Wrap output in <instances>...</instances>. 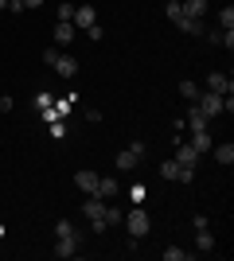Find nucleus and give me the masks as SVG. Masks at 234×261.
<instances>
[{
  "label": "nucleus",
  "instance_id": "f257e3e1",
  "mask_svg": "<svg viewBox=\"0 0 234 261\" xmlns=\"http://www.w3.org/2000/svg\"><path fill=\"white\" fill-rule=\"evenodd\" d=\"M121 222H125V226H129V238H133V242H137V238H145L148 230H152V218H148V211L141 207V203H137V207L129 211V215H125Z\"/></svg>",
  "mask_w": 234,
  "mask_h": 261
},
{
  "label": "nucleus",
  "instance_id": "f03ea898",
  "mask_svg": "<svg viewBox=\"0 0 234 261\" xmlns=\"http://www.w3.org/2000/svg\"><path fill=\"white\" fill-rule=\"evenodd\" d=\"M141 156H145V144L141 141H133L125 152H117V172H133L137 164H141Z\"/></svg>",
  "mask_w": 234,
  "mask_h": 261
},
{
  "label": "nucleus",
  "instance_id": "7ed1b4c3",
  "mask_svg": "<svg viewBox=\"0 0 234 261\" xmlns=\"http://www.w3.org/2000/svg\"><path fill=\"white\" fill-rule=\"evenodd\" d=\"M191 106H199L203 117H219V113H223V98H219V94H211V90H203V94L191 101Z\"/></svg>",
  "mask_w": 234,
  "mask_h": 261
},
{
  "label": "nucleus",
  "instance_id": "20e7f679",
  "mask_svg": "<svg viewBox=\"0 0 234 261\" xmlns=\"http://www.w3.org/2000/svg\"><path fill=\"white\" fill-rule=\"evenodd\" d=\"M70 23H74L78 32H86V28H94V23H98V12L90 8V4H78L74 16H70Z\"/></svg>",
  "mask_w": 234,
  "mask_h": 261
},
{
  "label": "nucleus",
  "instance_id": "39448f33",
  "mask_svg": "<svg viewBox=\"0 0 234 261\" xmlns=\"http://www.w3.org/2000/svg\"><path fill=\"white\" fill-rule=\"evenodd\" d=\"M207 90H211V94H219V98H226V94L234 90V82L223 74V70H211V74H207Z\"/></svg>",
  "mask_w": 234,
  "mask_h": 261
},
{
  "label": "nucleus",
  "instance_id": "423d86ee",
  "mask_svg": "<svg viewBox=\"0 0 234 261\" xmlns=\"http://www.w3.org/2000/svg\"><path fill=\"white\" fill-rule=\"evenodd\" d=\"M74 187H82L86 195H94V191H98V172H90V168L74 172Z\"/></svg>",
  "mask_w": 234,
  "mask_h": 261
},
{
  "label": "nucleus",
  "instance_id": "0eeeda50",
  "mask_svg": "<svg viewBox=\"0 0 234 261\" xmlns=\"http://www.w3.org/2000/svg\"><path fill=\"white\" fill-rule=\"evenodd\" d=\"M172 160H176L179 168H195V160H199V152H195L191 144H184V141H179V148H176V156H172Z\"/></svg>",
  "mask_w": 234,
  "mask_h": 261
},
{
  "label": "nucleus",
  "instance_id": "6e6552de",
  "mask_svg": "<svg viewBox=\"0 0 234 261\" xmlns=\"http://www.w3.org/2000/svg\"><path fill=\"white\" fill-rule=\"evenodd\" d=\"M51 70H55V74H63V78H74V74H78V63L70 59V55L59 51V59H55V66H51Z\"/></svg>",
  "mask_w": 234,
  "mask_h": 261
},
{
  "label": "nucleus",
  "instance_id": "1a4fd4ad",
  "mask_svg": "<svg viewBox=\"0 0 234 261\" xmlns=\"http://www.w3.org/2000/svg\"><path fill=\"white\" fill-rule=\"evenodd\" d=\"M82 215H86L90 222H106V218H101V215H106V207H101V199H98V195H90L86 203H82Z\"/></svg>",
  "mask_w": 234,
  "mask_h": 261
},
{
  "label": "nucleus",
  "instance_id": "9d476101",
  "mask_svg": "<svg viewBox=\"0 0 234 261\" xmlns=\"http://www.w3.org/2000/svg\"><path fill=\"white\" fill-rule=\"evenodd\" d=\"M74 23H67V20H59L55 23V47H70V39H74Z\"/></svg>",
  "mask_w": 234,
  "mask_h": 261
},
{
  "label": "nucleus",
  "instance_id": "9b49d317",
  "mask_svg": "<svg viewBox=\"0 0 234 261\" xmlns=\"http://www.w3.org/2000/svg\"><path fill=\"white\" fill-rule=\"evenodd\" d=\"M74 253H78V234H70V238H59V242H55V257L67 261V257H74Z\"/></svg>",
  "mask_w": 234,
  "mask_h": 261
},
{
  "label": "nucleus",
  "instance_id": "f8f14e48",
  "mask_svg": "<svg viewBox=\"0 0 234 261\" xmlns=\"http://www.w3.org/2000/svg\"><path fill=\"white\" fill-rule=\"evenodd\" d=\"M184 125H188L191 133H199V129H211V117H203L199 106H191V109H188V121H184Z\"/></svg>",
  "mask_w": 234,
  "mask_h": 261
},
{
  "label": "nucleus",
  "instance_id": "ddd939ff",
  "mask_svg": "<svg viewBox=\"0 0 234 261\" xmlns=\"http://www.w3.org/2000/svg\"><path fill=\"white\" fill-rule=\"evenodd\" d=\"M179 8H184V16H191V20H203V16H207V0H179Z\"/></svg>",
  "mask_w": 234,
  "mask_h": 261
},
{
  "label": "nucleus",
  "instance_id": "4468645a",
  "mask_svg": "<svg viewBox=\"0 0 234 261\" xmlns=\"http://www.w3.org/2000/svg\"><path fill=\"white\" fill-rule=\"evenodd\" d=\"M191 148H195V152H199V156H207V152H211V148H215L211 133H207V129H199V133H195V137H191Z\"/></svg>",
  "mask_w": 234,
  "mask_h": 261
},
{
  "label": "nucleus",
  "instance_id": "2eb2a0df",
  "mask_svg": "<svg viewBox=\"0 0 234 261\" xmlns=\"http://www.w3.org/2000/svg\"><path fill=\"white\" fill-rule=\"evenodd\" d=\"M195 250H199V253H211V250H215V234H211V226L195 230Z\"/></svg>",
  "mask_w": 234,
  "mask_h": 261
},
{
  "label": "nucleus",
  "instance_id": "dca6fc26",
  "mask_svg": "<svg viewBox=\"0 0 234 261\" xmlns=\"http://www.w3.org/2000/svg\"><path fill=\"white\" fill-rule=\"evenodd\" d=\"M117 191H121V184H117V179H101V175H98V191H94L98 199H113Z\"/></svg>",
  "mask_w": 234,
  "mask_h": 261
},
{
  "label": "nucleus",
  "instance_id": "f3484780",
  "mask_svg": "<svg viewBox=\"0 0 234 261\" xmlns=\"http://www.w3.org/2000/svg\"><path fill=\"white\" fill-rule=\"evenodd\" d=\"M176 28H179V32H188V35H203V32H207V28H203V20H191V16H179Z\"/></svg>",
  "mask_w": 234,
  "mask_h": 261
},
{
  "label": "nucleus",
  "instance_id": "a211bd4d",
  "mask_svg": "<svg viewBox=\"0 0 234 261\" xmlns=\"http://www.w3.org/2000/svg\"><path fill=\"white\" fill-rule=\"evenodd\" d=\"M211 152H215V160L223 164V168H230V164H234V144L230 141H226V144H215Z\"/></svg>",
  "mask_w": 234,
  "mask_h": 261
},
{
  "label": "nucleus",
  "instance_id": "6ab92c4d",
  "mask_svg": "<svg viewBox=\"0 0 234 261\" xmlns=\"http://www.w3.org/2000/svg\"><path fill=\"white\" fill-rule=\"evenodd\" d=\"M179 94H184V98H188V101H195V98H199V94H203V90L195 86L191 78H184V82H179Z\"/></svg>",
  "mask_w": 234,
  "mask_h": 261
},
{
  "label": "nucleus",
  "instance_id": "aec40b11",
  "mask_svg": "<svg viewBox=\"0 0 234 261\" xmlns=\"http://www.w3.org/2000/svg\"><path fill=\"white\" fill-rule=\"evenodd\" d=\"M51 106H55V113H59V117H70V106H74V94H70V98H55Z\"/></svg>",
  "mask_w": 234,
  "mask_h": 261
},
{
  "label": "nucleus",
  "instance_id": "412c9836",
  "mask_svg": "<svg viewBox=\"0 0 234 261\" xmlns=\"http://www.w3.org/2000/svg\"><path fill=\"white\" fill-rule=\"evenodd\" d=\"M219 23H223V32H234V8H230V4L219 12Z\"/></svg>",
  "mask_w": 234,
  "mask_h": 261
},
{
  "label": "nucleus",
  "instance_id": "4be33fe9",
  "mask_svg": "<svg viewBox=\"0 0 234 261\" xmlns=\"http://www.w3.org/2000/svg\"><path fill=\"white\" fill-rule=\"evenodd\" d=\"M164 16H168L172 23H176L179 16H184V8H179V0H168V4H164Z\"/></svg>",
  "mask_w": 234,
  "mask_h": 261
},
{
  "label": "nucleus",
  "instance_id": "5701e85b",
  "mask_svg": "<svg viewBox=\"0 0 234 261\" xmlns=\"http://www.w3.org/2000/svg\"><path fill=\"white\" fill-rule=\"evenodd\" d=\"M70 234H78V230L70 226L67 218H59V222H55V238H70Z\"/></svg>",
  "mask_w": 234,
  "mask_h": 261
},
{
  "label": "nucleus",
  "instance_id": "b1692460",
  "mask_svg": "<svg viewBox=\"0 0 234 261\" xmlns=\"http://www.w3.org/2000/svg\"><path fill=\"white\" fill-rule=\"evenodd\" d=\"M191 257V253L188 250H176V246H168V250H164V261H188Z\"/></svg>",
  "mask_w": 234,
  "mask_h": 261
},
{
  "label": "nucleus",
  "instance_id": "393cba45",
  "mask_svg": "<svg viewBox=\"0 0 234 261\" xmlns=\"http://www.w3.org/2000/svg\"><path fill=\"white\" fill-rule=\"evenodd\" d=\"M176 172H179L176 160H164V164H160V175H164V179H176Z\"/></svg>",
  "mask_w": 234,
  "mask_h": 261
},
{
  "label": "nucleus",
  "instance_id": "a878e982",
  "mask_svg": "<svg viewBox=\"0 0 234 261\" xmlns=\"http://www.w3.org/2000/svg\"><path fill=\"white\" fill-rule=\"evenodd\" d=\"M51 137H55V141H63V137H67V117H59L55 125H51Z\"/></svg>",
  "mask_w": 234,
  "mask_h": 261
},
{
  "label": "nucleus",
  "instance_id": "bb28decb",
  "mask_svg": "<svg viewBox=\"0 0 234 261\" xmlns=\"http://www.w3.org/2000/svg\"><path fill=\"white\" fill-rule=\"evenodd\" d=\"M176 184H195V168H179V172H176Z\"/></svg>",
  "mask_w": 234,
  "mask_h": 261
},
{
  "label": "nucleus",
  "instance_id": "cd10ccee",
  "mask_svg": "<svg viewBox=\"0 0 234 261\" xmlns=\"http://www.w3.org/2000/svg\"><path fill=\"white\" fill-rule=\"evenodd\" d=\"M101 218H106V226H113V222H121V211H117V207H106V215H101Z\"/></svg>",
  "mask_w": 234,
  "mask_h": 261
},
{
  "label": "nucleus",
  "instance_id": "c85d7f7f",
  "mask_svg": "<svg viewBox=\"0 0 234 261\" xmlns=\"http://www.w3.org/2000/svg\"><path fill=\"white\" fill-rule=\"evenodd\" d=\"M70 16H74V4H70V0H63V4H59V20L70 23Z\"/></svg>",
  "mask_w": 234,
  "mask_h": 261
},
{
  "label": "nucleus",
  "instance_id": "c756f323",
  "mask_svg": "<svg viewBox=\"0 0 234 261\" xmlns=\"http://www.w3.org/2000/svg\"><path fill=\"white\" fill-rule=\"evenodd\" d=\"M51 101H55V98H51L47 90H39V94H35V109H47V106H51Z\"/></svg>",
  "mask_w": 234,
  "mask_h": 261
},
{
  "label": "nucleus",
  "instance_id": "7c9ffc66",
  "mask_svg": "<svg viewBox=\"0 0 234 261\" xmlns=\"http://www.w3.org/2000/svg\"><path fill=\"white\" fill-rule=\"evenodd\" d=\"M39 113H43V121H47V125H55V121H59V113H55V106H47V109H39Z\"/></svg>",
  "mask_w": 234,
  "mask_h": 261
},
{
  "label": "nucleus",
  "instance_id": "2f4dec72",
  "mask_svg": "<svg viewBox=\"0 0 234 261\" xmlns=\"http://www.w3.org/2000/svg\"><path fill=\"white\" fill-rule=\"evenodd\" d=\"M55 59H59V47H47V51H43V63L55 66Z\"/></svg>",
  "mask_w": 234,
  "mask_h": 261
},
{
  "label": "nucleus",
  "instance_id": "473e14b6",
  "mask_svg": "<svg viewBox=\"0 0 234 261\" xmlns=\"http://www.w3.org/2000/svg\"><path fill=\"white\" fill-rule=\"evenodd\" d=\"M191 226L203 230V226H211V218H207V215H195V218H191Z\"/></svg>",
  "mask_w": 234,
  "mask_h": 261
},
{
  "label": "nucleus",
  "instance_id": "72a5a7b5",
  "mask_svg": "<svg viewBox=\"0 0 234 261\" xmlns=\"http://www.w3.org/2000/svg\"><path fill=\"white\" fill-rule=\"evenodd\" d=\"M39 4H43V0H20V8L28 12V8H39Z\"/></svg>",
  "mask_w": 234,
  "mask_h": 261
},
{
  "label": "nucleus",
  "instance_id": "f704fd0d",
  "mask_svg": "<svg viewBox=\"0 0 234 261\" xmlns=\"http://www.w3.org/2000/svg\"><path fill=\"white\" fill-rule=\"evenodd\" d=\"M8 12H23V8H20V0H8Z\"/></svg>",
  "mask_w": 234,
  "mask_h": 261
},
{
  "label": "nucleus",
  "instance_id": "c9c22d12",
  "mask_svg": "<svg viewBox=\"0 0 234 261\" xmlns=\"http://www.w3.org/2000/svg\"><path fill=\"white\" fill-rule=\"evenodd\" d=\"M0 12H8V0H0Z\"/></svg>",
  "mask_w": 234,
  "mask_h": 261
},
{
  "label": "nucleus",
  "instance_id": "e433bc0d",
  "mask_svg": "<svg viewBox=\"0 0 234 261\" xmlns=\"http://www.w3.org/2000/svg\"><path fill=\"white\" fill-rule=\"evenodd\" d=\"M0 238H4V222H0Z\"/></svg>",
  "mask_w": 234,
  "mask_h": 261
},
{
  "label": "nucleus",
  "instance_id": "4c0bfd02",
  "mask_svg": "<svg viewBox=\"0 0 234 261\" xmlns=\"http://www.w3.org/2000/svg\"><path fill=\"white\" fill-rule=\"evenodd\" d=\"M0 16H4V12H0Z\"/></svg>",
  "mask_w": 234,
  "mask_h": 261
}]
</instances>
